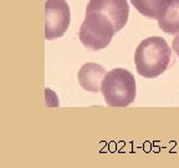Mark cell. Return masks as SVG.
Returning <instances> with one entry per match:
<instances>
[{
    "instance_id": "6da1fadb",
    "label": "cell",
    "mask_w": 179,
    "mask_h": 168,
    "mask_svg": "<svg viewBox=\"0 0 179 168\" xmlns=\"http://www.w3.org/2000/svg\"><path fill=\"white\" fill-rule=\"evenodd\" d=\"M172 51L168 43L159 36L147 37L136 49L134 64L137 72L146 79L160 76L169 67Z\"/></svg>"
},
{
    "instance_id": "7a4b0ae2",
    "label": "cell",
    "mask_w": 179,
    "mask_h": 168,
    "mask_svg": "<svg viewBox=\"0 0 179 168\" xmlns=\"http://www.w3.org/2000/svg\"><path fill=\"white\" fill-rule=\"evenodd\" d=\"M101 92L111 107H127L136 99V80L126 69H113L106 73Z\"/></svg>"
},
{
    "instance_id": "3957f363",
    "label": "cell",
    "mask_w": 179,
    "mask_h": 168,
    "mask_svg": "<svg viewBox=\"0 0 179 168\" xmlns=\"http://www.w3.org/2000/svg\"><path fill=\"white\" fill-rule=\"evenodd\" d=\"M116 29L111 19L100 11H86L79 31L82 45L92 51H100L110 45Z\"/></svg>"
},
{
    "instance_id": "277c9868",
    "label": "cell",
    "mask_w": 179,
    "mask_h": 168,
    "mask_svg": "<svg viewBox=\"0 0 179 168\" xmlns=\"http://www.w3.org/2000/svg\"><path fill=\"white\" fill-rule=\"evenodd\" d=\"M71 23V11L66 0L45 2V39L55 40L64 36Z\"/></svg>"
},
{
    "instance_id": "5b68a950",
    "label": "cell",
    "mask_w": 179,
    "mask_h": 168,
    "mask_svg": "<svg viewBox=\"0 0 179 168\" xmlns=\"http://www.w3.org/2000/svg\"><path fill=\"white\" fill-rule=\"evenodd\" d=\"M86 11H100L107 15L113 23L117 32L128 21L130 5L127 0H90Z\"/></svg>"
},
{
    "instance_id": "8992f818",
    "label": "cell",
    "mask_w": 179,
    "mask_h": 168,
    "mask_svg": "<svg viewBox=\"0 0 179 168\" xmlns=\"http://www.w3.org/2000/svg\"><path fill=\"white\" fill-rule=\"evenodd\" d=\"M106 70L98 64L87 62L81 66L77 77L81 87L88 92H100L102 81L106 76Z\"/></svg>"
},
{
    "instance_id": "52a82bcc",
    "label": "cell",
    "mask_w": 179,
    "mask_h": 168,
    "mask_svg": "<svg viewBox=\"0 0 179 168\" xmlns=\"http://www.w3.org/2000/svg\"><path fill=\"white\" fill-rule=\"evenodd\" d=\"M157 21L162 31L169 35L179 34V0H168L166 11Z\"/></svg>"
},
{
    "instance_id": "ba28073f",
    "label": "cell",
    "mask_w": 179,
    "mask_h": 168,
    "mask_svg": "<svg viewBox=\"0 0 179 168\" xmlns=\"http://www.w3.org/2000/svg\"><path fill=\"white\" fill-rule=\"evenodd\" d=\"M131 3L142 15L158 20L166 11L168 0H131Z\"/></svg>"
},
{
    "instance_id": "9c48e42d",
    "label": "cell",
    "mask_w": 179,
    "mask_h": 168,
    "mask_svg": "<svg viewBox=\"0 0 179 168\" xmlns=\"http://www.w3.org/2000/svg\"><path fill=\"white\" fill-rule=\"evenodd\" d=\"M172 47H173V51L177 54V56L179 58V34H177V36H175L174 39H173Z\"/></svg>"
}]
</instances>
